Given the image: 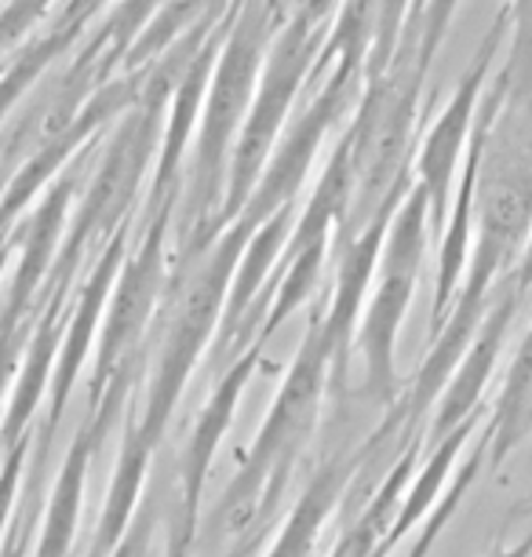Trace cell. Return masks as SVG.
Returning <instances> with one entry per match:
<instances>
[{
  "label": "cell",
  "instance_id": "cell-1",
  "mask_svg": "<svg viewBox=\"0 0 532 557\" xmlns=\"http://www.w3.org/2000/svg\"><path fill=\"white\" fill-rule=\"evenodd\" d=\"M256 230V219L237 215L215 237L172 248L169 292H164L161 313L150 329V339H146L153 343V354L143 401L128 408L121 456L117 467H113L110 492L107 503H102L88 557H110L121 535L128 532L135 510L143 503L146 470H150L164 434H169L172 412L183 401L186 386H190L197 361L205 357L208 343H215L234 273L242 267V256Z\"/></svg>",
  "mask_w": 532,
  "mask_h": 557
},
{
  "label": "cell",
  "instance_id": "cell-2",
  "mask_svg": "<svg viewBox=\"0 0 532 557\" xmlns=\"http://www.w3.org/2000/svg\"><path fill=\"white\" fill-rule=\"evenodd\" d=\"M277 34L270 0H234L226 18V37L208 77L201 121L186 161L183 183V215L175 226V248L197 245L219 234V215L226 201L234 146L252 110L259 73H263L267 48Z\"/></svg>",
  "mask_w": 532,
  "mask_h": 557
},
{
  "label": "cell",
  "instance_id": "cell-3",
  "mask_svg": "<svg viewBox=\"0 0 532 557\" xmlns=\"http://www.w3.org/2000/svg\"><path fill=\"white\" fill-rule=\"evenodd\" d=\"M343 0H310L296 15H288L277 26L274 40L267 48L263 73H259V88L248 110V121L242 128V139L234 146L231 178H226V201L219 215V230L234 223L242 208L252 197L256 183L263 178V168L274 153L281 132L296 117L302 96L310 88V77L318 70V59L325 51L332 18H336Z\"/></svg>",
  "mask_w": 532,
  "mask_h": 557
},
{
  "label": "cell",
  "instance_id": "cell-4",
  "mask_svg": "<svg viewBox=\"0 0 532 557\" xmlns=\"http://www.w3.org/2000/svg\"><path fill=\"white\" fill-rule=\"evenodd\" d=\"M426 240H431V201L420 186H412L387 230V240H383L380 270H375L369 302H364L358 335H354V350L361 354L364 364L361 394L383 412H391L401 397L398 335L409 318L416 285H420Z\"/></svg>",
  "mask_w": 532,
  "mask_h": 557
},
{
  "label": "cell",
  "instance_id": "cell-5",
  "mask_svg": "<svg viewBox=\"0 0 532 557\" xmlns=\"http://www.w3.org/2000/svg\"><path fill=\"white\" fill-rule=\"evenodd\" d=\"M172 230H175V212H161V215L139 212L132 248L124 256L117 285H113V296L99 324L96 354H91L88 397L99 394L128 364L146 361V339H150V329L161 313L164 292H169V277H172V248H169Z\"/></svg>",
  "mask_w": 532,
  "mask_h": 557
},
{
  "label": "cell",
  "instance_id": "cell-6",
  "mask_svg": "<svg viewBox=\"0 0 532 557\" xmlns=\"http://www.w3.org/2000/svg\"><path fill=\"white\" fill-rule=\"evenodd\" d=\"M507 34H510V4H504L496 12L493 26L485 29L482 45L474 51L471 66L463 70L460 84H456L453 96L445 99V107L437 110V117L426 124V132L420 135V146H416L412 175H416V186H420L426 194V201H431V230H437V234L445 230L448 212H453L456 175H460L467 146H471L478 107H482L493 66H496L499 51L507 48Z\"/></svg>",
  "mask_w": 532,
  "mask_h": 557
},
{
  "label": "cell",
  "instance_id": "cell-7",
  "mask_svg": "<svg viewBox=\"0 0 532 557\" xmlns=\"http://www.w3.org/2000/svg\"><path fill=\"white\" fill-rule=\"evenodd\" d=\"M259 357H263V346H248L245 354H237L231 364L219 372V380L208 394L205 408L197 412L194 419V430L183 445V459H180V503L175 507L201 518V496H205V485H208V474H212V462L223 448V437L231 430L234 416H237V405L252 383L256 368H259Z\"/></svg>",
  "mask_w": 532,
  "mask_h": 557
},
{
  "label": "cell",
  "instance_id": "cell-8",
  "mask_svg": "<svg viewBox=\"0 0 532 557\" xmlns=\"http://www.w3.org/2000/svg\"><path fill=\"white\" fill-rule=\"evenodd\" d=\"M521 302L525 299H521L510 285H504L499 296L493 299V307L485 310L474 343L467 346L460 368H456L442 397H437V408L431 416V434H426L431 445H437V441H445L453 430H460L463 423L478 419V401H482L485 386L493 380V368L499 361V354H504L507 332H510V324H515V313Z\"/></svg>",
  "mask_w": 532,
  "mask_h": 557
},
{
  "label": "cell",
  "instance_id": "cell-9",
  "mask_svg": "<svg viewBox=\"0 0 532 557\" xmlns=\"http://www.w3.org/2000/svg\"><path fill=\"white\" fill-rule=\"evenodd\" d=\"M361 441L358 445H343L332 448L321 456V462L310 474L307 488L299 492L296 507L288 510V521L281 524L274 546L267 550V557H314V546L325 532V524L332 521L343 503H347V492L354 485L361 470Z\"/></svg>",
  "mask_w": 532,
  "mask_h": 557
},
{
  "label": "cell",
  "instance_id": "cell-10",
  "mask_svg": "<svg viewBox=\"0 0 532 557\" xmlns=\"http://www.w3.org/2000/svg\"><path fill=\"white\" fill-rule=\"evenodd\" d=\"M529 434H532V324L518 346L515 361L507 368V383L499 391L493 419L485 423L488 462L499 467Z\"/></svg>",
  "mask_w": 532,
  "mask_h": 557
},
{
  "label": "cell",
  "instance_id": "cell-11",
  "mask_svg": "<svg viewBox=\"0 0 532 557\" xmlns=\"http://www.w3.org/2000/svg\"><path fill=\"white\" fill-rule=\"evenodd\" d=\"M488 462V445H485V434H482V445H478L471 456H467V462H463V470L456 474V481L453 485L445 488V496L437 499V507L426 513V521L420 524V532H416V540H412V546L405 550V557H426L434 550V543H437V535L445 532V524L453 521V513L460 510V503H463V496L471 492V485H474V478L482 474V467Z\"/></svg>",
  "mask_w": 532,
  "mask_h": 557
},
{
  "label": "cell",
  "instance_id": "cell-12",
  "mask_svg": "<svg viewBox=\"0 0 532 557\" xmlns=\"http://www.w3.org/2000/svg\"><path fill=\"white\" fill-rule=\"evenodd\" d=\"M55 8L59 0H4L0 4V59L23 48L48 23Z\"/></svg>",
  "mask_w": 532,
  "mask_h": 557
},
{
  "label": "cell",
  "instance_id": "cell-13",
  "mask_svg": "<svg viewBox=\"0 0 532 557\" xmlns=\"http://www.w3.org/2000/svg\"><path fill=\"white\" fill-rule=\"evenodd\" d=\"M456 8H460V0H426L423 12L409 18V26L420 34V59L426 66H434V55L442 48L448 26H453Z\"/></svg>",
  "mask_w": 532,
  "mask_h": 557
},
{
  "label": "cell",
  "instance_id": "cell-14",
  "mask_svg": "<svg viewBox=\"0 0 532 557\" xmlns=\"http://www.w3.org/2000/svg\"><path fill=\"white\" fill-rule=\"evenodd\" d=\"M158 524H161V507L158 499H143L139 510H135V518L128 524V532L121 535V543L113 546L110 557H153V540H158Z\"/></svg>",
  "mask_w": 532,
  "mask_h": 557
},
{
  "label": "cell",
  "instance_id": "cell-15",
  "mask_svg": "<svg viewBox=\"0 0 532 557\" xmlns=\"http://www.w3.org/2000/svg\"><path fill=\"white\" fill-rule=\"evenodd\" d=\"M197 521L194 513H186L175 507L172 524H169V540H164V557H197Z\"/></svg>",
  "mask_w": 532,
  "mask_h": 557
},
{
  "label": "cell",
  "instance_id": "cell-16",
  "mask_svg": "<svg viewBox=\"0 0 532 557\" xmlns=\"http://www.w3.org/2000/svg\"><path fill=\"white\" fill-rule=\"evenodd\" d=\"M507 285L515 288L521 299H525L529 292H532V234H529V240H525V251H521V259L515 262V270H510V281H507Z\"/></svg>",
  "mask_w": 532,
  "mask_h": 557
},
{
  "label": "cell",
  "instance_id": "cell-17",
  "mask_svg": "<svg viewBox=\"0 0 532 557\" xmlns=\"http://www.w3.org/2000/svg\"><path fill=\"white\" fill-rule=\"evenodd\" d=\"M488 557H532V529L525 532L521 543H510V546H493Z\"/></svg>",
  "mask_w": 532,
  "mask_h": 557
},
{
  "label": "cell",
  "instance_id": "cell-18",
  "mask_svg": "<svg viewBox=\"0 0 532 557\" xmlns=\"http://www.w3.org/2000/svg\"><path fill=\"white\" fill-rule=\"evenodd\" d=\"M504 4H510V0H504Z\"/></svg>",
  "mask_w": 532,
  "mask_h": 557
},
{
  "label": "cell",
  "instance_id": "cell-19",
  "mask_svg": "<svg viewBox=\"0 0 532 557\" xmlns=\"http://www.w3.org/2000/svg\"><path fill=\"white\" fill-rule=\"evenodd\" d=\"M529 507H532V499H529Z\"/></svg>",
  "mask_w": 532,
  "mask_h": 557
}]
</instances>
